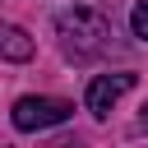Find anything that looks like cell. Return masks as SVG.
<instances>
[{"label":"cell","mask_w":148,"mask_h":148,"mask_svg":"<svg viewBox=\"0 0 148 148\" xmlns=\"http://www.w3.org/2000/svg\"><path fill=\"white\" fill-rule=\"evenodd\" d=\"M56 32H60V46H65L69 56H79V60L106 51V42H111V23H106V14L88 9V5H69V9H60V14H56Z\"/></svg>","instance_id":"obj_1"},{"label":"cell","mask_w":148,"mask_h":148,"mask_svg":"<svg viewBox=\"0 0 148 148\" xmlns=\"http://www.w3.org/2000/svg\"><path fill=\"white\" fill-rule=\"evenodd\" d=\"M69 102H60V97H18L14 102V111H9V120H14V130H23V134H32V130H51V125H65L69 120Z\"/></svg>","instance_id":"obj_2"},{"label":"cell","mask_w":148,"mask_h":148,"mask_svg":"<svg viewBox=\"0 0 148 148\" xmlns=\"http://www.w3.org/2000/svg\"><path fill=\"white\" fill-rule=\"evenodd\" d=\"M130 88H134V74H130V69H120V74H97V79L88 83V111H92L97 120H106L111 106H116Z\"/></svg>","instance_id":"obj_3"},{"label":"cell","mask_w":148,"mask_h":148,"mask_svg":"<svg viewBox=\"0 0 148 148\" xmlns=\"http://www.w3.org/2000/svg\"><path fill=\"white\" fill-rule=\"evenodd\" d=\"M0 60H32V37L14 23H0Z\"/></svg>","instance_id":"obj_4"},{"label":"cell","mask_w":148,"mask_h":148,"mask_svg":"<svg viewBox=\"0 0 148 148\" xmlns=\"http://www.w3.org/2000/svg\"><path fill=\"white\" fill-rule=\"evenodd\" d=\"M130 28H134L139 42H148V0H139V5L130 9Z\"/></svg>","instance_id":"obj_5"},{"label":"cell","mask_w":148,"mask_h":148,"mask_svg":"<svg viewBox=\"0 0 148 148\" xmlns=\"http://www.w3.org/2000/svg\"><path fill=\"white\" fill-rule=\"evenodd\" d=\"M143 120H148V106H143Z\"/></svg>","instance_id":"obj_6"}]
</instances>
